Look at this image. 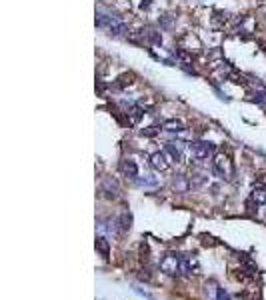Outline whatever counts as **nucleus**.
Returning a JSON list of instances; mask_svg holds the SVG:
<instances>
[{
  "label": "nucleus",
  "instance_id": "obj_4",
  "mask_svg": "<svg viewBox=\"0 0 266 300\" xmlns=\"http://www.w3.org/2000/svg\"><path fill=\"white\" fill-rule=\"evenodd\" d=\"M196 272H198V260L192 254L180 256V270H178V274H182V276H194Z\"/></svg>",
  "mask_w": 266,
  "mask_h": 300
},
{
  "label": "nucleus",
  "instance_id": "obj_23",
  "mask_svg": "<svg viewBox=\"0 0 266 300\" xmlns=\"http://www.w3.org/2000/svg\"><path fill=\"white\" fill-rule=\"evenodd\" d=\"M256 184L266 186V172H258V174H256Z\"/></svg>",
  "mask_w": 266,
  "mask_h": 300
},
{
  "label": "nucleus",
  "instance_id": "obj_21",
  "mask_svg": "<svg viewBox=\"0 0 266 300\" xmlns=\"http://www.w3.org/2000/svg\"><path fill=\"white\" fill-rule=\"evenodd\" d=\"M158 130H160V128H156V126H148V128H144V130L140 132V134H142V136H156Z\"/></svg>",
  "mask_w": 266,
  "mask_h": 300
},
{
  "label": "nucleus",
  "instance_id": "obj_18",
  "mask_svg": "<svg viewBox=\"0 0 266 300\" xmlns=\"http://www.w3.org/2000/svg\"><path fill=\"white\" fill-rule=\"evenodd\" d=\"M206 182V178L202 176V174H192V178H190V186L192 188H198V186H202Z\"/></svg>",
  "mask_w": 266,
  "mask_h": 300
},
{
  "label": "nucleus",
  "instance_id": "obj_12",
  "mask_svg": "<svg viewBox=\"0 0 266 300\" xmlns=\"http://www.w3.org/2000/svg\"><path fill=\"white\" fill-rule=\"evenodd\" d=\"M162 130H166V132H182L184 130V122L178 120V118H168V120L162 122Z\"/></svg>",
  "mask_w": 266,
  "mask_h": 300
},
{
  "label": "nucleus",
  "instance_id": "obj_8",
  "mask_svg": "<svg viewBox=\"0 0 266 300\" xmlns=\"http://www.w3.org/2000/svg\"><path fill=\"white\" fill-rule=\"evenodd\" d=\"M142 116H144V108L138 104H130L126 108V118H128V124H132V126H136Z\"/></svg>",
  "mask_w": 266,
  "mask_h": 300
},
{
  "label": "nucleus",
  "instance_id": "obj_17",
  "mask_svg": "<svg viewBox=\"0 0 266 300\" xmlns=\"http://www.w3.org/2000/svg\"><path fill=\"white\" fill-rule=\"evenodd\" d=\"M130 226H132V216L128 212H122V216H120V232H128Z\"/></svg>",
  "mask_w": 266,
  "mask_h": 300
},
{
  "label": "nucleus",
  "instance_id": "obj_7",
  "mask_svg": "<svg viewBox=\"0 0 266 300\" xmlns=\"http://www.w3.org/2000/svg\"><path fill=\"white\" fill-rule=\"evenodd\" d=\"M164 152H166V156H170L172 162H182V158H184L182 142H166L164 144Z\"/></svg>",
  "mask_w": 266,
  "mask_h": 300
},
{
  "label": "nucleus",
  "instance_id": "obj_2",
  "mask_svg": "<svg viewBox=\"0 0 266 300\" xmlns=\"http://www.w3.org/2000/svg\"><path fill=\"white\" fill-rule=\"evenodd\" d=\"M190 152H192V156H194L196 160H208V158H212L214 152H216V144L210 142V140L194 142V144L190 146Z\"/></svg>",
  "mask_w": 266,
  "mask_h": 300
},
{
  "label": "nucleus",
  "instance_id": "obj_22",
  "mask_svg": "<svg viewBox=\"0 0 266 300\" xmlns=\"http://www.w3.org/2000/svg\"><path fill=\"white\" fill-rule=\"evenodd\" d=\"M216 300H230L228 298V292L224 288H218V290H216Z\"/></svg>",
  "mask_w": 266,
  "mask_h": 300
},
{
  "label": "nucleus",
  "instance_id": "obj_5",
  "mask_svg": "<svg viewBox=\"0 0 266 300\" xmlns=\"http://www.w3.org/2000/svg\"><path fill=\"white\" fill-rule=\"evenodd\" d=\"M100 190L104 192V196L106 198H118V194H120V186H118V182H116L112 176H104L102 178V184H100Z\"/></svg>",
  "mask_w": 266,
  "mask_h": 300
},
{
  "label": "nucleus",
  "instance_id": "obj_14",
  "mask_svg": "<svg viewBox=\"0 0 266 300\" xmlns=\"http://www.w3.org/2000/svg\"><path fill=\"white\" fill-rule=\"evenodd\" d=\"M96 250L100 252L102 258H108L110 256V242L104 236H96Z\"/></svg>",
  "mask_w": 266,
  "mask_h": 300
},
{
  "label": "nucleus",
  "instance_id": "obj_19",
  "mask_svg": "<svg viewBox=\"0 0 266 300\" xmlns=\"http://www.w3.org/2000/svg\"><path fill=\"white\" fill-rule=\"evenodd\" d=\"M128 84H132V76H130V74H122V76L118 78V82H116V86H118V88H124V86H128Z\"/></svg>",
  "mask_w": 266,
  "mask_h": 300
},
{
  "label": "nucleus",
  "instance_id": "obj_9",
  "mask_svg": "<svg viewBox=\"0 0 266 300\" xmlns=\"http://www.w3.org/2000/svg\"><path fill=\"white\" fill-rule=\"evenodd\" d=\"M120 168H122V174L130 180H138V166L134 160H130V158H124L122 164H120Z\"/></svg>",
  "mask_w": 266,
  "mask_h": 300
},
{
  "label": "nucleus",
  "instance_id": "obj_11",
  "mask_svg": "<svg viewBox=\"0 0 266 300\" xmlns=\"http://www.w3.org/2000/svg\"><path fill=\"white\" fill-rule=\"evenodd\" d=\"M142 36L150 42V44H156V46H160L162 44V34L156 30V28H144L142 30Z\"/></svg>",
  "mask_w": 266,
  "mask_h": 300
},
{
  "label": "nucleus",
  "instance_id": "obj_20",
  "mask_svg": "<svg viewBox=\"0 0 266 300\" xmlns=\"http://www.w3.org/2000/svg\"><path fill=\"white\" fill-rule=\"evenodd\" d=\"M252 100H254V102L264 104V102H266V90H256V92H252Z\"/></svg>",
  "mask_w": 266,
  "mask_h": 300
},
{
  "label": "nucleus",
  "instance_id": "obj_13",
  "mask_svg": "<svg viewBox=\"0 0 266 300\" xmlns=\"http://www.w3.org/2000/svg\"><path fill=\"white\" fill-rule=\"evenodd\" d=\"M250 200L256 202V204H266V186L256 184L252 188V192H250Z\"/></svg>",
  "mask_w": 266,
  "mask_h": 300
},
{
  "label": "nucleus",
  "instance_id": "obj_10",
  "mask_svg": "<svg viewBox=\"0 0 266 300\" xmlns=\"http://www.w3.org/2000/svg\"><path fill=\"white\" fill-rule=\"evenodd\" d=\"M172 188L176 190V192H188V188H190V178H186L184 174H174V178H172Z\"/></svg>",
  "mask_w": 266,
  "mask_h": 300
},
{
  "label": "nucleus",
  "instance_id": "obj_16",
  "mask_svg": "<svg viewBox=\"0 0 266 300\" xmlns=\"http://www.w3.org/2000/svg\"><path fill=\"white\" fill-rule=\"evenodd\" d=\"M228 20V14L220 12V10H214V18H212V26H222Z\"/></svg>",
  "mask_w": 266,
  "mask_h": 300
},
{
  "label": "nucleus",
  "instance_id": "obj_15",
  "mask_svg": "<svg viewBox=\"0 0 266 300\" xmlns=\"http://www.w3.org/2000/svg\"><path fill=\"white\" fill-rule=\"evenodd\" d=\"M124 32H128V26H126L122 20H118V22H116V24L108 30V34H112V36H122Z\"/></svg>",
  "mask_w": 266,
  "mask_h": 300
},
{
  "label": "nucleus",
  "instance_id": "obj_24",
  "mask_svg": "<svg viewBox=\"0 0 266 300\" xmlns=\"http://www.w3.org/2000/svg\"><path fill=\"white\" fill-rule=\"evenodd\" d=\"M148 6H150V0H142V2H140V8H142V10L148 8Z\"/></svg>",
  "mask_w": 266,
  "mask_h": 300
},
{
  "label": "nucleus",
  "instance_id": "obj_1",
  "mask_svg": "<svg viewBox=\"0 0 266 300\" xmlns=\"http://www.w3.org/2000/svg\"><path fill=\"white\" fill-rule=\"evenodd\" d=\"M212 172L216 176H220V178H226L230 180L232 174H234V164H232L230 156L220 152V154H214L212 156Z\"/></svg>",
  "mask_w": 266,
  "mask_h": 300
},
{
  "label": "nucleus",
  "instance_id": "obj_3",
  "mask_svg": "<svg viewBox=\"0 0 266 300\" xmlns=\"http://www.w3.org/2000/svg\"><path fill=\"white\" fill-rule=\"evenodd\" d=\"M160 270H162L164 274H168V276L178 274V270H180V256H176V254H172V252L164 254L162 260H160Z\"/></svg>",
  "mask_w": 266,
  "mask_h": 300
},
{
  "label": "nucleus",
  "instance_id": "obj_6",
  "mask_svg": "<svg viewBox=\"0 0 266 300\" xmlns=\"http://www.w3.org/2000/svg\"><path fill=\"white\" fill-rule=\"evenodd\" d=\"M150 166L154 170H158V172H166L170 168V160H168V156H166V152H154V154H150Z\"/></svg>",
  "mask_w": 266,
  "mask_h": 300
}]
</instances>
